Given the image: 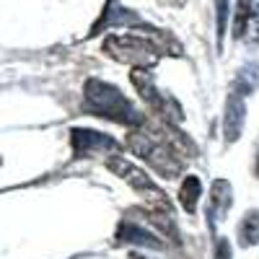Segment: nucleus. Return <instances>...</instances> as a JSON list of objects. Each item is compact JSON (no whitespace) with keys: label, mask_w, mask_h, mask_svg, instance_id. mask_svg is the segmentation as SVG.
I'll use <instances>...</instances> for the list:
<instances>
[{"label":"nucleus","mask_w":259,"mask_h":259,"mask_svg":"<svg viewBox=\"0 0 259 259\" xmlns=\"http://www.w3.org/2000/svg\"><path fill=\"white\" fill-rule=\"evenodd\" d=\"M179 200H182V207L192 215L197 210V200H200V179L197 177H187L182 189H179Z\"/></svg>","instance_id":"f03ea898"},{"label":"nucleus","mask_w":259,"mask_h":259,"mask_svg":"<svg viewBox=\"0 0 259 259\" xmlns=\"http://www.w3.org/2000/svg\"><path fill=\"white\" fill-rule=\"evenodd\" d=\"M130 259H145V256H140V254H130Z\"/></svg>","instance_id":"20e7f679"},{"label":"nucleus","mask_w":259,"mask_h":259,"mask_svg":"<svg viewBox=\"0 0 259 259\" xmlns=\"http://www.w3.org/2000/svg\"><path fill=\"white\" fill-rule=\"evenodd\" d=\"M215 11H218V36H223L226 16H228V0H215Z\"/></svg>","instance_id":"7ed1b4c3"},{"label":"nucleus","mask_w":259,"mask_h":259,"mask_svg":"<svg viewBox=\"0 0 259 259\" xmlns=\"http://www.w3.org/2000/svg\"><path fill=\"white\" fill-rule=\"evenodd\" d=\"M83 96H85V109H89V114L106 117V119H114V122H122V124L143 122V117L135 112L133 101H130L117 85H109L99 78H91L85 83Z\"/></svg>","instance_id":"f257e3e1"}]
</instances>
